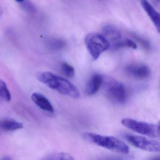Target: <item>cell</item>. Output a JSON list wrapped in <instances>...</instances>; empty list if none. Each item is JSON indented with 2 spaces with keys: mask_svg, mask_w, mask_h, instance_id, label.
Masks as SVG:
<instances>
[{
  "mask_svg": "<svg viewBox=\"0 0 160 160\" xmlns=\"http://www.w3.org/2000/svg\"><path fill=\"white\" fill-rule=\"evenodd\" d=\"M45 160H74L72 155L66 152H53L47 155Z\"/></svg>",
  "mask_w": 160,
  "mask_h": 160,
  "instance_id": "cell-14",
  "label": "cell"
},
{
  "mask_svg": "<svg viewBox=\"0 0 160 160\" xmlns=\"http://www.w3.org/2000/svg\"><path fill=\"white\" fill-rule=\"evenodd\" d=\"M125 71L130 76L139 80L148 79L151 73L150 68L142 64H131L126 67Z\"/></svg>",
  "mask_w": 160,
  "mask_h": 160,
  "instance_id": "cell-7",
  "label": "cell"
},
{
  "mask_svg": "<svg viewBox=\"0 0 160 160\" xmlns=\"http://www.w3.org/2000/svg\"><path fill=\"white\" fill-rule=\"evenodd\" d=\"M0 96L6 102H10L12 99V95L7 84L2 79L0 80Z\"/></svg>",
  "mask_w": 160,
  "mask_h": 160,
  "instance_id": "cell-15",
  "label": "cell"
},
{
  "mask_svg": "<svg viewBox=\"0 0 160 160\" xmlns=\"http://www.w3.org/2000/svg\"><path fill=\"white\" fill-rule=\"evenodd\" d=\"M123 48H131L136 49L137 46L136 44L130 39H121L115 43L110 45L109 48L112 50H116Z\"/></svg>",
  "mask_w": 160,
  "mask_h": 160,
  "instance_id": "cell-13",
  "label": "cell"
},
{
  "mask_svg": "<svg viewBox=\"0 0 160 160\" xmlns=\"http://www.w3.org/2000/svg\"><path fill=\"white\" fill-rule=\"evenodd\" d=\"M159 130H160V123H159Z\"/></svg>",
  "mask_w": 160,
  "mask_h": 160,
  "instance_id": "cell-20",
  "label": "cell"
},
{
  "mask_svg": "<svg viewBox=\"0 0 160 160\" xmlns=\"http://www.w3.org/2000/svg\"><path fill=\"white\" fill-rule=\"evenodd\" d=\"M32 100L33 102L41 109L49 113H54V107L50 101L42 94L34 92L31 96Z\"/></svg>",
  "mask_w": 160,
  "mask_h": 160,
  "instance_id": "cell-10",
  "label": "cell"
},
{
  "mask_svg": "<svg viewBox=\"0 0 160 160\" xmlns=\"http://www.w3.org/2000/svg\"><path fill=\"white\" fill-rule=\"evenodd\" d=\"M16 1L18 2H23L24 0H15Z\"/></svg>",
  "mask_w": 160,
  "mask_h": 160,
  "instance_id": "cell-19",
  "label": "cell"
},
{
  "mask_svg": "<svg viewBox=\"0 0 160 160\" xmlns=\"http://www.w3.org/2000/svg\"><path fill=\"white\" fill-rule=\"evenodd\" d=\"M127 140L133 146L150 152H160V142L140 136L127 135Z\"/></svg>",
  "mask_w": 160,
  "mask_h": 160,
  "instance_id": "cell-6",
  "label": "cell"
},
{
  "mask_svg": "<svg viewBox=\"0 0 160 160\" xmlns=\"http://www.w3.org/2000/svg\"><path fill=\"white\" fill-rule=\"evenodd\" d=\"M140 3L157 31L160 34V13L153 8L148 0H140Z\"/></svg>",
  "mask_w": 160,
  "mask_h": 160,
  "instance_id": "cell-8",
  "label": "cell"
},
{
  "mask_svg": "<svg viewBox=\"0 0 160 160\" xmlns=\"http://www.w3.org/2000/svg\"><path fill=\"white\" fill-rule=\"evenodd\" d=\"M85 44L88 51L94 60H97L101 54L109 49L110 44L102 34L92 33L85 38Z\"/></svg>",
  "mask_w": 160,
  "mask_h": 160,
  "instance_id": "cell-4",
  "label": "cell"
},
{
  "mask_svg": "<svg viewBox=\"0 0 160 160\" xmlns=\"http://www.w3.org/2000/svg\"><path fill=\"white\" fill-rule=\"evenodd\" d=\"M156 1H157V2H160V0H156Z\"/></svg>",
  "mask_w": 160,
  "mask_h": 160,
  "instance_id": "cell-21",
  "label": "cell"
},
{
  "mask_svg": "<svg viewBox=\"0 0 160 160\" xmlns=\"http://www.w3.org/2000/svg\"><path fill=\"white\" fill-rule=\"evenodd\" d=\"M2 160H12V157L9 156H5L2 158Z\"/></svg>",
  "mask_w": 160,
  "mask_h": 160,
  "instance_id": "cell-18",
  "label": "cell"
},
{
  "mask_svg": "<svg viewBox=\"0 0 160 160\" xmlns=\"http://www.w3.org/2000/svg\"><path fill=\"white\" fill-rule=\"evenodd\" d=\"M37 78L40 82L63 95L73 98L80 97V92L76 86L64 78L49 72L38 73Z\"/></svg>",
  "mask_w": 160,
  "mask_h": 160,
  "instance_id": "cell-1",
  "label": "cell"
},
{
  "mask_svg": "<svg viewBox=\"0 0 160 160\" xmlns=\"http://www.w3.org/2000/svg\"><path fill=\"white\" fill-rule=\"evenodd\" d=\"M102 88L108 98L114 102L122 104L127 99V91L123 84L111 77H104Z\"/></svg>",
  "mask_w": 160,
  "mask_h": 160,
  "instance_id": "cell-3",
  "label": "cell"
},
{
  "mask_svg": "<svg viewBox=\"0 0 160 160\" xmlns=\"http://www.w3.org/2000/svg\"><path fill=\"white\" fill-rule=\"evenodd\" d=\"M83 137L88 142L114 152L122 154L129 152V147L126 143L114 137L101 135L91 132L84 133Z\"/></svg>",
  "mask_w": 160,
  "mask_h": 160,
  "instance_id": "cell-2",
  "label": "cell"
},
{
  "mask_svg": "<svg viewBox=\"0 0 160 160\" xmlns=\"http://www.w3.org/2000/svg\"><path fill=\"white\" fill-rule=\"evenodd\" d=\"M104 77L99 74H95L90 78L85 88V92L87 95L91 96L98 92L102 88Z\"/></svg>",
  "mask_w": 160,
  "mask_h": 160,
  "instance_id": "cell-9",
  "label": "cell"
},
{
  "mask_svg": "<svg viewBox=\"0 0 160 160\" xmlns=\"http://www.w3.org/2000/svg\"><path fill=\"white\" fill-rule=\"evenodd\" d=\"M61 70L64 75L67 77H74L75 75V70L73 67L66 62H64L61 65Z\"/></svg>",
  "mask_w": 160,
  "mask_h": 160,
  "instance_id": "cell-16",
  "label": "cell"
},
{
  "mask_svg": "<svg viewBox=\"0 0 160 160\" xmlns=\"http://www.w3.org/2000/svg\"><path fill=\"white\" fill-rule=\"evenodd\" d=\"M102 32L103 35L107 39L110 45L122 39V34L119 31L112 25L105 26L103 28Z\"/></svg>",
  "mask_w": 160,
  "mask_h": 160,
  "instance_id": "cell-11",
  "label": "cell"
},
{
  "mask_svg": "<svg viewBox=\"0 0 160 160\" xmlns=\"http://www.w3.org/2000/svg\"><path fill=\"white\" fill-rule=\"evenodd\" d=\"M132 38L137 42L139 44L141 45L144 48L146 49H149L151 48L150 44L148 41H147L145 38H142L141 36L135 34L134 33H132L131 34Z\"/></svg>",
  "mask_w": 160,
  "mask_h": 160,
  "instance_id": "cell-17",
  "label": "cell"
},
{
  "mask_svg": "<svg viewBox=\"0 0 160 160\" xmlns=\"http://www.w3.org/2000/svg\"><path fill=\"white\" fill-rule=\"evenodd\" d=\"M121 123L128 129L143 135L149 137H154L156 135L154 126L150 123L128 118L122 120Z\"/></svg>",
  "mask_w": 160,
  "mask_h": 160,
  "instance_id": "cell-5",
  "label": "cell"
},
{
  "mask_svg": "<svg viewBox=\"0 0 160 160\" xmlns=\"http://www.w3.org/2000/svg\"><path fill=\"white\" fill-rule=\"evenodd\" d=\"M0 126L3 131L12 132L22 129L24 124L13 119L6 118L1 120Z\"/></svg>",
  "mask_w": 160,
  "mask_h": 160,
  "instance_id": "cell-12",
  "label": "cell"
}]
</instances>
